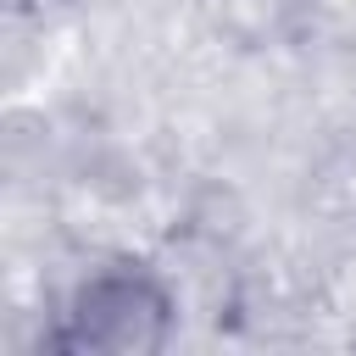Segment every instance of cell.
I'll use <instances>...</instances> for the list:
<instances>
[{
    "label": "cell",
    "mask_w": 356,
    "mask_h": 356,
    "mask_svg": "<svg viewBox=\"0 0 356 356\" xmlns=\"http://www.w3.org/2000/svg\"><path fill=\"white\" fill-rule=\"evenodd\" d=\"M167 289L139 267H117L78 289L61 328V350H156L167 339Z\"/></svg>",
    "instance_id": "obj_1"
}]
</instances>
